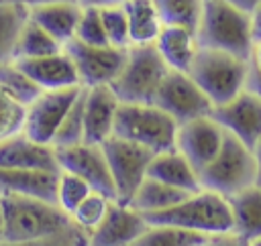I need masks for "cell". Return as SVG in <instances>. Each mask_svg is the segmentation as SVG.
I'll return each instance as SVG.
<instances>
[{
    "label": "cell",
    "instance_id": "6da1fadb",
    "mask_svg": "<svg viewBox=\"0 0 261 246\" xmlns=\"http://www.w3.org/2000/svg\"><path fill=\"white\" fill-rule=\"evenodd\" d=\"M196 35L200 47L226 51L243 59H251L255 47L251 14L228 0H204Z\"/></svg>",
    "mask_w": 261,
    "mask_h": 246
},
{
    "label": "cell",
    "instance_id": "7a4b0ae2",
    "mask_svg": "<svg viewBox=\"0 0 261 246\" xmlns=\"http://www.w3.org/2000/svg\"><path fill=\"white\" fill-rule=\"evenodd\" d=\"M143 216L149 226H177V228L202 232L208 236L234 232L228 197L208 189H200L192 193L188 199L179 201L173 207H167L163 211L143 213Z\"/></svg>",
    "mask_w": 261,
    "mask_h": 246
},
{
    "label": "cell",
    "instance_id": "3957f363",
    "mask_svg": "<svg viewBox=\"0 0 261 246\" xmlns=\"http://www.w3.org/2000/svg\"><path fill=\"white\" fill-rule=\"evenodd\" d=\"M0 205L4 213V240L6 242H27L39 240L63 232L73 222L57 205L37 197L24 195H0Z\"/></svg>",
    "mask_w": 261,
    "mask_h": 246
},
{
    "label": "cell",
    "instance_id": "277c9868",
    "mask_svg": "<svg viewBox=\"0 0 261 246\" xmlns=\"http://www.w3.org/2000/svg\"><path fill=\"white\" fill-rule=\"evenodd\" d=\"M188 73L210 98V102L214 106H220L245 89L249 59L237 57L226 51L200 47Z\"/></svg>",
    "mask_w": 261,
    "mask_h": 246
},
{
    "label": "cell",
    "instance_id": "5b68a950",
    "mask_svg": "<svg viewBox=\"0 0 261 246\" xmlns=\"http://www.w3.org/2000/svg\"><path fill=\"white\" fill-rule=\"evenodd\" d=\"M202 189L230 197L257 183V163L253 150L234 134L224 130L218 155L198 173Z\"/></svg>",
    "mask_w": 261,
    "mask_h": 246
},
{
    "label": "cell",
    "instance_id": "8992f818",
    "mask_svg": "<svg viewBox=\"0 0 261 246\" xmlns=\"http://www.w3.org/2000/svg\"><path fill=\"white\" fill-rule=\"evenodd\" d=\"M179 124L155 104H122L114 120V136L137 142L149 150L165 152L175 148Z\"/></svg>",
    "mask_w": 261,
    "mask_h": 246
},
{
    "label": "cell",
    "instance_id": "52a82bcc",
    "mask_svg": "<svg viewBox=\"0 0 261 246\" xmlns=\"http://www.w3.org/2000/svg\"><path fill=\"white\" fill-rule=\"evenodd\" d=\"M167 71L155 45H130L126 63L110 87L122 104H153Z\"/></svg>",
    "mask_w": 261,
    "mask_h": 246
},
{
    "label": "cell",
    "instance_id": "ba28073f",
    "mask_svg": "<svg viewBox=\"0 0 261 246\" xmlns=\"http://www.w3.org/2000/svg\"><path fill=\"white\" fill-rule=\"evenodd\" d=\"M102 148L106 152L110 173L116 185V195H118L116 201L128 205L139 185L147 179V169L155 152L114 134L102 142Z\"/></svg>",
    "mask_w": 261,
    "mask_h": 246
},
{
    "label": "cell",
    "instance_id": "9c48e42d",
    "mask_svg": "<svg viewBox=\"0 0 261 246\" xmlns=\"http://www.w3.org/2000/svg\"><path fill=\"white\" fill-rule=\"evenodd\" d=\"M153 104L167 112L177 124H186L194 118L210 116L214 104L200 89V85L186 71L169 69L163 83L159 85Z\"/></svg>",
    "mask_w": 261,
    "mask_h": 246
},
{
    "label": "cell",
    "instance_id": "30bf717a",
    "mask_svg": "<svg viewBox=\"0 0 261 246\" xmlns=\"http://www.w3.org/2000/svg\"><path fill=\"white\" fill-rule=\"evenodd\" d=\"M63 49L75 65L80 83L86 87L110 85L122 71L128 55V49L112 45H86L77 39L65 43Z\"/></svg>",
    "mask_w": 261,
    "mask_h": 246
},
{
    "label": "cell",
    "instance_id": "8fae6325",
    "mask_svg": "<svg viewBox=\"0 0 261 246\" xmlns=\"http://www.w3.org/2000/svg\"><path fill=\"white\" fill-rule=\"evenodd\" d=\"M55 157L61 171L77 175L92 187V191L104 193L112 201L118 199L116 185H114L110 165L102 144L80 142L73 146H59L55 148Z\"/></svg>",
    "mask_w": 261,
    "mask_h": 246
},
{
    "label": "cell",
    "instance_id": "7c38bea8",
    "mask_svg": "<svg viewBox=\"0 0 261 246\" xmlns=\"http://www.w3.org/2000/svg\"><path fill=\"white\" fill-rule=\"evenodd\" d=\"M84 85H71L61 89H43L35 102L27 106L24 134L41 144H51L57 128L61 126L65 114L77 100Z\"/></svg>",
    "mask_w": 261,
    "mask_h": 246
},
{
    "label": "cell",
    "instance_id": "4fadbf2b",
    "mask_svg": "<svg viewBox=\"0 0 261 246\" xmlns=\"http://www.w3.org/2000/svg\"><path fill=\"white\" fill-rule=\"evenodd\" d=\"M222 142H224V128L212 116H202L186 124H179L175 148L200 173L218 155Z\"/></svg>",
    "mask_w": 261,
    "mask_h": 246
},
{
    "label": "cell",
    "instance_id": "5bb4252c",
    "mask_svg": "<svg viewBox=\"0 0 261 246\" xmlns=\"http://www.w3.org/2000/svg\"><path fill=\"white\" fill-rule=\"evenodd\" d=\"M210 116L251 150L261 138V100L249 89H243L226 104L214 106Z\"/></svg>",
    "mask_w": 261,
    "mask_h": 246
},
{
    "label": "cell",
    "instance_id": "9a60e30c",
    "mask_svg": "<svg viewBox=\"0 0 261 246\" xmlns=\"http://www.w3.org/2000/svg\"><path fill=\"white\" fill-rule=\"evenodd\" d=\"M147 228L149 224L141 211L112 201L102 224L90 234L88 246H133Z\"/></svg>",
    "mask_w": 261,
    "mask_h": 246
},
{
    "label": "cell",
    "instance_id": "2e32d148",
    "mask_svg": "<svg viewBox=\"0 0 261 246\" xmlns=\"http://www.w3.org/2000/svg\"><path fill=\"white\" fill-rule=\"evenodd\" d=\"M120 100L110 85L86 87V110H84V142L102 144L114 134V120Z\"/></svg>",
    "mask_w": 261,
    "mask_h": 246
},
{
    "label": "cell",
    "instance_id": "e0dca14e",
    "mask_svg": "<svg viewBox=\"0 0 261 246\" xmlns=\"http://www.w3.org/2000/svg\"><path fill=\"white\" fill-rule=\"evenodd\" d=\"M0 169H47L61 171L55 148L29 138L24 132L0 140Z\"/></svg>",
    "mask_w": 261,
    "mask_h": 246
},
{
    "label": "cell",
    "instance_id": "ac0fdd59",
    "mask_svg": "<svg viewBox=\"0 0 261 246\" xmlns=\"http://www.w3.org/2000/svg\"><path fill=\"white\" fill-rule=\"evenodd\" d=\"M61 171L47 169H0V195H24L57 203Z\"/></svg>",
    "mask_w": 261,
    "mask_h": 246
},
{
    "label": "cell",
    "instance_id": "d6986e66",
    "mask_svg": "<svg viewBox=\"0 0 261 246\" xmlns=\"http://www.w3.org/2000/svg\"><path fill=\"white\" fill-rule=\"evenodd\" d=\"M16 65L41 87V89H61L71 85H82L75 65L71 57L63 51L45 55V57H33V59H16Z\"/></svg>",
    "mask_w": 261,
    "mask_h": 246
},
{
    "label": "cell",
    "instance_id": "ffe728a7",
    "mask_svg": "<svg viewBox=\"0 0 261 246\" xmlns=\"http://www.w3.org/2000/svg\"><path fill=\"white\" fill-rule=\"evenodd\" d=\"M155 47L169 69L186 71V73L190 71L196 59V53L200 49L196 30L181 24H163L155 41Z\"/></svg>",
    "mask_w": 261,
    "mask_h": 246
},
{
    "label": "cell",
    "instance_id": "44dd1931",
    "mask_svg": "<svg viewBox=\"0 0 261 246\" xmlns=\"http://www.w3.org/2000/svg\"><path fill=\"white\" fill-rule=\"evenodd\" d=\"M80 2H49L41 6L29 8V18L43 26L51 37H55L61 45L69 43L75 37V28L82 16Z\"/></svg>",
    "mask_w": 261,
    "mask_h": 246
},
{
    "label": "cell",
    "instance_id": "7402d4cb",
    "mask_svg": "<svg viewBox=\"0 0 261 246\" xmlns=\"http://www.w3.org/2000/svg\"><path fill=\"white\" fill-rule=\"evenodd\" d=\"M147 177L169 183V185L179 187V189H186L190 193H196L202 189L198 171L192 167V163L177 148L157 152L153 157L149 169H147Z\"/></svg>",
    "mask_w": 261,
    "mask_h": 246
},
{
    "label": "cell",
    "instance_id": "603a6c76",
    "mask_svg": "<svg viewBox=\"0 0 261 246\" xmlns=\"http://www.w3.org/2000/svg\"><path fill=\"white\" fill-rule=\"evenodd\" d=\"M234 234L251 242L261 236V185H251L228 197Z\"/></svg>",
    "mask_w": 261,
    "mask_h": 246
},
{
    "label": "cell",
    "instance_id": "cb8c5ba5",
    "mask_svg": "<svg viewBox=\"0 0 261 246\" xmlns=\"http://www.w3.org/2000/svg\"><path fill=\"white\" fill-rule=\"evenodd\" d=\"M122 6L126 12V20H128L130 45H155L165 24L155 2L153 0H124Z\"/></svg>",
    "mask_w": 261,
    "mask_h": 246
},
{
    "label": "cell",
    "instance_id": "d4e9b609",
    "mask_svg": "<svg viewBox=\"0 0 261 246\" xmlns=\"http://www.w3.org/2000/svg\"><path fill=\"white\" fill-rule=\"evenodd\" d=\"M190 195L192 193L186 191V189H179V187H173L169 183H163V181L147 177L139 185V189L133 195L128 205L133 209L141 211V213H153V211H163L167 207H173L179 201L188 199Z\"/></svg>",
    "mask_w": 261,
    "mask_h": 246
},
{
    "label": "cell",
    "instance_id": "484cf974",
    "mask_svg": "<svg viewBox=\"0 0 261 246\" xmlns=\"http://www.w3.org/2000/svg\"><path fill=\"white\" fill-rule=\"evenodd\" d=\"M29 20V8L0 0V63L14 61V49L22 26Z\"/></svg>",
    "mask_w": 261,
    "mask_h": 246
},
{
    "label": "cell",
    "instance_id": "4316f807",
    "mask_svg": "<svg viewBox=\"0 0 261 246\" xmlns=\"http://www.w3.org/2000/svg\"><path fill=\"white\" fill-rule=\"evenodd\" d=\"M63 51V45L51 37L43 26H39L35 20H27V24L22 26L18 41H16V49H14V61L16 59H33V57H45V55H53Z\"/></svg>",
    "mask_w": 261,
    "mask_h": 246
},
{
    "label": "cell",
    "instance_id": "83f0119b",
    "mask_svg": "<svg viewBox=\"0 0 261 246\" xmlns=\"http://www.w3.org/2000/svg\"><path fill=\"white\" fill-rule=\"evenodd\" d=\"M208 238V234L177 226H149L133 246H204Z\"/></svg>",
    "mask_w": 261,
    "mask_h": 246
},
{
    "label": "cell",
    "instance_id": "f1b7e54d",
    "mask_svg": "<svg viewBox=\"0 0 261 246\" xmlns=\"http://www.w3.org/2000/svg\"><path fill=\"white\" fill-rule=\"evenodd\" d=\"M0 87L6 89L10 96H14L16 100H20L24 106H29L31 102H35L39 98V94L43 91L18 65L16 61H6L0 63Z\"/></svg>",
    "mask_w": 261,
    "mask_h": 246
},
{
    "label": "cell",
    "instance_id": "f546056e",
    "mask_svg": "<svg viewBox=\"0 0 261 246\" xmlns=\"http://www.w3.org/2000/svg\"><path fill=\"white\" fill-rule=\"evenodd\" d=\"M84 110H86V85L80 91L77 100L73 102V106L69 108V112L65 114L61 126L57 128V134L51 142L53 148L59 146H73L84 142V132H86V124H84Z\"/></svg>",
    "mask_w": 261,
    "mask_h": 246
},
{
    "label": "cell",
    "instance_id": "4dcf8cb0",
    "mask_svg": "<svg viewBox=\"0 0 261 246\" xmlns=\"http://www.w3.org/2000/svg\"><path fill=\"white\" fill-rule=\"evenodd\" d=\"M165 24H181L198 28L204 0H153Z\"/></svg>",
    "mask_w": 261,
    "mask_h": 246
},
{
    "label": "cell",
    "instance_id": "1f68e13d",
    "mask_svg": "<svg viewBox=\"0 0 261 246\" xmlns=\"http://www.w3.org/2000/svg\"><path fill=\"white\" fill-rule=\"evenodd\" d=\"M112 199H108L104 193L92 191L71 213V222L82 228L84 232H88V236L102 224V220L106 218L108 209H110Z\"/></svg>",
    "mask_w": 261,
    "mask_h": 246
},
{
    "label": "cell",
    "instance_id": "d6a6232c",
    "mask_svg": "<svg viewBox=\"0 0 261 246\" xmlns=\"http://www.w3.org/2000/svg\"><path fill=\"white\" fill-rule=\"evenodd\" d=\"M27 106L0 87V140L24 130Z\"/></svg>",
    "mask_w": 261,
    "mask_h": 246
},
{
    "label": "cell",
    "instance_id": "836d02e7",
    "mask_svg": "<svg viewBox=\"0 0 261 246\" xmlns=\"http://www.w3.org/2000/svg\"><path fill=\"white\" fill-rule=\"evenodd\" d=\"M92 193V187L73 173L61 171L59 185H57V205L71 218L73 209Z\"/></svg>",
    "mask_w": 261,
    "mask_h": 246
},
{
    "label": "cell",
    "instance_id": "e575fe53",
    "mask_svg": "<svg viewBox=\"0 0 261 246\" xmlns=\"http://www.w3.org/2000/svg\"><path fill=\"white\" fill-rule=\"evenodd\" d=\"M104 30L108 37V43L112 47L128 49L130 47V33H128V20L122 4H108L100 8Z\"/></svg>",
    "mask_w": 261,
    "mask_h": 246
},
{
    "label": "cell",
    "instance_id": "d590c367",
    "mask_svg": "<svg viewBox=\"0 0 261 246\" xmlns=\"http://www.w3.org/2000/svg\"><path fill=\"white\" fill-rule=\"evenodd\" d=\"M73 39H77L86 45H110L98 6H84L82 8V16H80Z\"/></svg>",
    "mask_w": 261,
    "mask_h": 246
},
{
    "label": "cell",
    "instance_id": "8d00e7d4",
    "mask_svg": "<svg viewBox=\"0 0 261 246\" xmlns=\"http://www.w3.org/2000/svg\"><path fill=\"white\" fill-rule=\"evenodd\" d=\"M88 242H90L88 232H84L82 228L71 224L63 232L47 236V238L27 240V242H6L4 240V242H0V246H88Z\"/></svg>",
    "mask_w": 261,
    "mask_h": 246
},
{
    "label": "cell",
    "instance_id": "74e56055",
    "mask_svg": "<svg viewBox=\"0 0 261 246\" xmlns=\"http://www.w3.org/2000/svg\"><path fill=\"white\" fill-rule=\"evenodd\" d=\"M204 246H249V242L243 240L239 234L228 232V234H214V236H210Z\"/></svg>",
    "mask_w": 261,
    "mask_h": 246
},
{
    "label": "cell",
    "instance_id": "f35d334b",
    "mask_svg": "<svg viewBox=\"0 0 261 246\" xmlns=\"http://www.w3.org/2000/svg\"><path fill=\"white\" fill-rule=\"evenodd\" d=\"M245 89H249L251 94H255L261 100V71L249 61V73H247V83Z\"/></svg>",
    "mask_w": 261,
    "mask_h": 246
},
{
    "label": "cell",
    "instance_id": "ab89813d",
    "mask_svg": "<svg viewBox=\"0 0 261 246\" xmlns=\"http://www.w3.org/2000/svg\"><path fill=\"white\" fill-rule=\"evenodd\" d=\"M228 2H230V4H234L237 8H241V10L249 12V14H253V10L261 6V0H228Z\"/></svg>",
    "mask_w": 261,
    "mask_h": 246
},
{
    "label": "cell",
    "instance_id": "60d3db41",
    "mask_svg": "<svg viewBox=\"0 0 261 246\" xmlns=\"http://www.w3.org/2000/svg\"><path fill=\"white\" fill-rule=\"evenodd\" d=\"M4 2H14L20 6L33 8V6H41V4H49V2H67V0H4ZM69 2H77V0H69Z\"/></svg>",
    "mask_w": 261,
    "mask_h": 246
},
{
    "label": "cell",
    "instance_id": "b9f144b4",
    "mask_svg": "<svg viewBox=\"0 0 261 246\" xmlns=\"http://www.w3.org/2000/svg\"><path fill=\"white\" fill-rule=\"evenodd\" d=\"M251 18H253V37L255 41H261V6L253 10Z\"/></svg>",
    "mask_w": 261,
    "mask_h": 246
},
{
    "label": "cell",
    "instance_id": "7bdbcfd3",
    "mask_svg": "<svg viewBox=\"0 0 261 246\" xmlns=\"http://www.w3.org/2000/svg\"><path fill=\"white\" fill-rule=\"evenodd\" d=\"M82 6H98V8H102V6H108V4H122L124 0H77Z\"/></svg>",
    "mask_w": 261,
    "mask_h": 246
},
{
    "label": "cell",
    "instance_id": "ee69618b",
    "mask_svg": "<svg viewBox=\"0 0 261 246\" xmlns=\"http://www.w3.org/2000/svg\"><path fill=\"white\" fill-rule=\"evenodd\" d=\"M249 61L261 71V41H255V47H253V53H251V59Z\"/></svg>",
    "mask_w": 261,
    "mask_h": 246
},
{
    "label": "cell",
    "instance_id": "f6af8a7d",
    "mask_svg": "<svg viewBox=\"0 0 261 246\" xmlns=\"http://www.w3.org/2000/svg\"><path fill=\"white\" fill-rule=\"evenodd\" d=\"M253 155H255V163H257V185H261V138L255 144Z\"/></svg>",
    "mask_w": 261,
    "mask_h": 246
},
{
    "label": "cell",
    "instance_id": "bcb514c9",
    "mask_svg": "<svg viewBox=\"0 0 261 246\" xmlns=\"http://www.w3.org/2000/svg\"><path fill=\"white\" fill-rule=\"evenodd\" d=\"M0 242H4V213H2V205H0Z\"/></svg>",
    "mask_w": 261,
    "mask_h": 246
},
{
    "label": "cell",
    "instance_id": "7dc6e473",
    "mask_svg": "<svg viewBox=\"0 0 261 246\" xmlns=\"http://www.w3.org/2000/svg\"><path fill=\"white\" fill-rule=\"evenodd\" d=\"M249 246H261V236H259V238H255V240H251V242H249Z\"/></svg>",
    "mask_w": 261,
    "mask_h": 246
}]
</instances>
